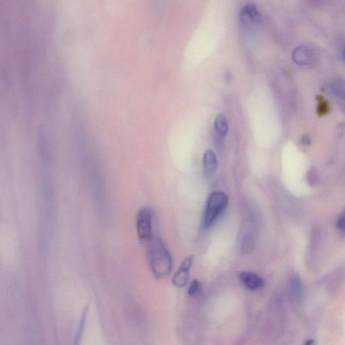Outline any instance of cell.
I'll return each mask as SVG.
<instances>
[{"instance_id":"cell-2","label":"cell","mask_w":345,"mask_h":345,"mask_svg":"<svg viewBox=\"0 0 345 345\" xmlns=\"http://www.w3.org/2000/svg\"><path fill=\"white\" fill-rule=\"evenodd\" d=\"M229 204L227 195L223 191L212 192L207 200L204 215V226L210 229L217 222L220 216L225 210Z\"/></svg>"},{"instance_id":"cell-12","label":"cell","mask_w":345,"mask_h":345,"mask_svg":"<svg viewBox=\"0 0 345 345\" xmlns=\"http://www.w3.org/2000/svg\"><path fill=\"white\" fill-rule=\"evenodd\" d=\"M255 240L250 235H246L243 238L241 243V250L243 255H249L253 252L255 249Z\"/></svg>"},{"instance_id":"cell-8","label":"cell","mask_w":345,"mask_h":345,"mask_svg":"<svg viewBox=\"0 0 345 345\" xmlns=\"http://www.w3.org/2000/svg\"><path fill=\"white\" fill-rule=\"evenodd\" d=\"M239 277L242 285L250 291L262 289L265 285L264 280L254 272H242Z\"/></svg>"},{"instance_id":"cell-11","label":"cell","mask_w":345,"mask_h":345,"mask_svg":"<svg viewBox=\"0 0 345 345\" xmlns=\"http://www.w3.org/2000/svg\"><path fill=\"white\" fill-rule=\"evenodd\" d=\"M214 128L219 135L225 136L229 132V125L226 117L222 113H220L216 117L214 120Z\"/></svg>"},{"instance_id":"cell-16","label":"cell","mask_w":345,"mask_h":345,"mask_svg":"<svg viewBox=\"0 0 345 345\" xmlns=\"http://www.w3.org/2000/svg\"><path fill=\"white\" fill-rule=\"evenodd\" d=\"M314 344V341H312V340H310V341H309L308 342L306 343V344L305 345H313Z\"/></svg>"},{"instance_id":"cell-4","label":"cell","mask_w":345,"mask_h":345,"mask_svg":"<svg viewBox=\"0 0 345 345\" xmlns=\"http://www.w3.org/2000/svg\"><path fill=\"white\" fill-rule=\"evenodd\" d=\"M195 260V255H190L185 257L176 274L173 276V284L177 287H184L190 281V270Z\"/></svg>"},{"instance_id":"cell-15","label":"cell","mask_w":345,"mask_h":345,"mask_svg":"<svg viewBox=\"0 0 345 345\" xmlns=\"http://www.w3.org/2000/svg\"><path fill=\"white\" fill-rule=\"evenodd\" d=\"M336 226L339 229H345V210L343 211L341 215L338 218Z\"/></svg>"},{"instance_id":"cell-9","label":"cell","mask_w":345,"mask_h":345,"mask_svg":"<svg viewBox=\"0 0 345 345\" xmlns=\"http://www.w3.org/2000/svg\"><path fill=\"white\" fill-rule=\"evenodd\" d=\"M293 60L299 65H310L316 60L315 53L308 46H300L293 51Z\"/></svg>"},{"instance_id":"cell-3","label":"cell","mask_w":345,"mask_h":345,"mask_svg":"<svg viewBox=\"0 0 345 345\" xmlns=\"http://www.w3.org/2000/svg\"><path fill=\"white\" fill-rule=\"evenodd\" d=\"M137 235L142 244L147 245L152 240V213L149 207H142L137 212L135 219Z\"/></svg>"},{"instance_id":"cell-10","label":"cell","mask_w":345,"mask_h":345,"mask_svg":"<svg viewBox=\"0 0 345 345\" xmlns=\"http://www.w3.org/2000/svg\"><path fill=\"white\" fill-rule=\"evenodd\" d=\"M329 89L331 93L336 97L345 101V80L335 78L330 82Z\"/></svg>"},{"instance_id":"cell-17","label":"cell","mask_w":345,"mask_h":345,"mask_svg":"<svg viewBox=\"0 0 345 345\" xmlns=\"http://www.w3.org/2000/svg\"><path fill=\"white\" fill-rule=\"evenodd\" d=\"M343 59H344L345 61V46L344 49H343Z\"/></svg>"},{"instance_id":"cell-13","label":"cell","mask_w":345,"mask_h":345,"mask_svg":"<svg viewBox=\"0 0 345 345\" xmlns=\"http://www.w3.org/2000/svg\"><path fill=\"white\" fill-rule=\"evenodd\" d=\"M201 291H202V285L198 280L192 281L188 290V294L190 296H196L200 293Z\"/></svg>"},{"instance_id":"cell-1","label":"cell","mask_w":345,"mask_h":345,"mask_svg":"<svg viewBox=\"0 0 345 345\" xmlns=\"http://www.w3.org/2000/svg\"><path fill=\"white\" fill-rule=\"evenodd\" d=\"M147 245V258L151 272L157 279H165L173 267L172 258L165 245L160 239L153 238Z\"/></svg>"},{"instance_id":"cell-14","label":"cell","mask_w":345,"mask_h":345,"mask_svg":"<svg viewBox=\"0 0 345 345\" xmlns=\"http://www.w3.org/2000/svg\"><path fill=\"white\" fill-rule=\"evenodd\" d=\"M307 180H308L309 184L312 186L316 185L318 181V174H317V171L314 169H310L307 175Z\"/></svg>"},{"instance_id":"cell-5","label":"cell","mask_w":345,"mask_h":345,"mask_svg":"<svg viewBox=\"0 0 345 345\" xmlns=\"http://www.w3.org/2000/svg\"><path fill=\"white\" fill-rule=\"evenodd\" d=\"M259 16L260 15L255 3H248L240 10V22L242 27L250 28L258 22Z\"/></svg>"},{"instance_id":"cell-6","label":"cell","mask_w":345,"mask_h":345,"mask_svg":"<svg viewBox=\"0 0 345 345\" xmlns=\"http://www.w3.org/2000/svg\"><path fill=\"white\" fill-rule=\"evenodd\" d=\"M217 158L215 152L208 149L204 153L202 159V171L206 179L210 180L215 174L217 169Z\"/></svg>"},{"instance_id":"cell-7","label":"cell","mask_w":345,"mask_h":345,"mask_svg":"<svg viewBox=\"0 0 345 345\" xmlns=\"http://www.w3.org/2000/svg\"><path fill=\"white\" fill-rule=\"evenodd\" d=\"M288 291L291 300L297 304H301L304 300V288L300 276L294 275L291 277L288 284Z\"/></svg>"}]
</instances>
